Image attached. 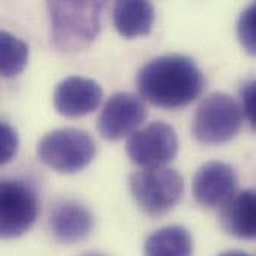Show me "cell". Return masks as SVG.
Returning a JSON list of instances; mask_svg holds the SVG:
<instances>
[{
    "label": "cell",
    "instance_id": "14",
    "mask_svg": "<svg viewBox=\"0 0 256 256\" xmlns=\"http://www.w3.org/2000/svg\"><path fill=\"white\" fill-rule=\"evenodd\" d=\"M194 240L180 225H170L150 234L144 243V256H192Z\"/></svg>",
    "mask_w": 256,
    "mask_h": 256
},
{
    "label": "cell",
    "instance_id": "10",
    "mask_svg": "<svg viewBox=\"0 0 256 256\" xmlns=\"http://www.w3.org/2000/svg\"><path fill=\"white\" fill-rule=\"evenodd\" d=\"M52 100L58 114L64 117H82L99 106L102 87L92 78L72 75L57 84Z\"/></svg>",
    "mask_w": 256,
    "mask_h": 256
},
{
    "label": "cell",
    "instance_id": "7",
    "mask_svg": "<svg viewBox=\"0 0 256 256\" xmlns=\"http://www.w3.org/2000/svg\"><path fill=\"white\" fill-rule=\"evenodd\" d=\"M126 150L130 160L144 170L165 168L178 153V136L171 124L153 122L129 136Z\"/></svg>",
    "mask_w": 256,
    "mask_h": 256
},
{
    "label": "cell",
    "instance_id": "1",
    "mask_svg": "<svg viewBox=\"0 0 256 256\" xmlns=\"http://www.w3.org/2000/svg\"><path fill=\"white\" fill-rule=\"evenodd\" d=\"M141 96L150 104L177 110L194 102L204 90L206 78L189 56L165 54L147 62L136 75Z\"/></svg>",
    "mask_w": 256,
    "mask_h": 256
},
{
    "label": "cell",
    "instance_id": "19",
    "mask_svg": "<svg viewBox=\"0 0 256 256\" xmlns=\"http://www.w3.org/2000/svg\"><path fill=\"white\" fill-rule=\"evenodd\" d=\"M219 256H250L249 254L243 252V250H228V252H224L222 255Z\"/></svg>",
    "mask_w": 256,
    "mask_h": 256
},
{
    "label": "cell",
    "instance_id": "16",
    "mask_svg": "<svg viewBox=\"0 0 256 256\" xmlns=\"http://www.w3.org/2000/svg\"><path fill=\"white\" fill-rule=\"evenodd\" d=\"M237 36L242 46L250 54L256 52V9L255 4H249L237 20Z\"/></svg>",
    "mask_w": 256,
    "mask_h": 256
},
{
    "label": "cell",
    "instance_id": "12",
    "mask_svg": "<svg viewBox=\"0 0 256 256\" xmlns=\"http://www.w3.org/2000/svg\"><path fill=\"white\" fill-rule=\"evenodd\" d=\"M222 228L238 238L252 240L256 234V198L255 190L244 189L234 194L222 207Z\"/></svg>",
    "mask_w": 256,
    "mask_h": 256
},
{
    "label": "cell",
    "instance_id": "18",
    "mask_svg": "<svg viewBox=\"0 0 256 256\" xmlns=\"http://www.w3.org/2000/svg\"><path fill=\"white\" fill-rule=\"evenodd\" d=\"M255 93H256V82L254 80L246 81L242 88H240V108L243 111L244 118L250 123L252 128H255Z\"/></svg>",
    "mask_w": 256,
    "mask_h": 256
},
{
    "label": "cell",
    "instance_id": "17",
    "mask_svg": "<svg viewBox=\"0 0 256 256\" xmlns=\"http://www.w3.org/2000/svg\"><path fill=\"white\" fill-rule=\"evenodd\" d=\"M18 144L20 141L16 130L10 124L0 122V166L9 164L15 158Z\"/></svg>",
    "mask_w": 256,
    "mask_h": 256
},
{
    "label": "cell",
    "instance_id": "4",
    "mask_svg": "<svg viewBox=\"0 0 256 256\" xmlns=\"http://www.w3.org/2000/svg\"><path fill=\"white\" fill-rule=\"evenodd\" d=\"M240 104L226 93H210L198 105L192 130L202 144H222L231 141L243 126Z\"/></svg>",
    "mask_w": 256,
    "mask_h": 256
},
{
    "label": "cell",
    "instance_id": "13",
    "mask_svg": "<svg viewBox=\"0 0 256 256\" xmlns=\"http://www.w3.org/2000/svg\"><path fill=\"white\" fill-rule=\"evenodd\" d=\"M154 16V6L144 0L117 2L112 10L114 26L126 39L148 34L153 28Z\"/></svg>",
    "mask_w": 256,
    "mask_h": 256
},
{
    "label": "cell",
    "instance_id": "2",
    "mask_svg": "<svg viewBox=\"0 0 256 256\" xmlns=\"http://www.w3.org/2000/svg\"><path fill=\"white\" fill-rule=\"evenodd\" d=\"M104 2H48L52 45L62 52H78L100 32Z\"/></svg>",
    "mask_w": 256,
    "mask_h": 256
},
{
    "label": "cell",
    "instance_id": "8",
    "mask_svg": "<svg viewBox=\"0 0 256 256\" xmlns=\"http://www.w3.org/2000/svg\"><path fill=\"white\" fill-rule=\"evenodd\" d=\"M147 117V108L141 98L134 93L120 92L112 94L104 105L98 130L110 141H117L132 135Z\"/></svg>",
    "mask_w": 256,
    "mask_h": 256
},
{
    "label": "cell",
    "instance_id": "5",
    "mask_svg": "<svg viewBox=\"0 0 256 256\" xmlns=\"http://www.w3.org/2000/svg\"><path fill=\"white\" fill-rule=\"evenodd\" d=\"M129 186L138 207L150 216L168 213L184 190L183 177L171 168L136 171L130 176Z\"/></svg>",
    "mask_w": 256,
    "mask_h": 256
},
{
    "label": "cell",
    "instance_id": "6",
    "mask_svg": "<svg viewBox=\"0 0 256 256\" xmlns=\"http://www.w3.org/2000/svg\"><path fill=\"white\" fill-rule=\"evenodd\" d=\"M39 202L34 190L20 180H0V240L26 234L36 222Z\"/></svg>",
    "mask_w": 256,
    "mask_h": 256
},
{
    "label": "cell",
    "instance_id": "20",
    "mask_svg": "<svg viewBox=\"0 0 256 256\" xmlns=\"http://www.w3.org/2000/svg\"><path fill=\"white\" fill-rule=\"evenodd\" d=\"M82 256H105V255H102V254H86V255H82Z\"/></svg>",
    "mask_w": 256,
    "mask_h": 256
},
{
    "label": "cell",
    "instance_id": "11",
    "mask_svg": "<svg viewBox=\"0 0 256 256\" xmlns=\"http://www.w3.org/2000/svg\"><path fill=\"white\" fill-rule=\"evenodd\" d=\"M94 225L92 212L81 202L64 200L58 202L50 214L52 236L63 243H76L86 238Z\"/></svg>",
    "mask_w": 256,
    "mask_h": 256
},
{
    "label": "cell",
    "instance_id": "9",
    "mask_svg": "<svg viewBox=\"0 0 256 256\" xmlns=\"http://www.w3.org/2000/svg\"><path fill=\"white\" fill-rule=\"evenodd\" d=\"M237 188L236 170L225 162H207L195 174L192 192L196 202L206 208L222 207Z\"/></svg>",
    "mask_w": 256,
    "mask_h": 256
},
{
    "label": "cell",
    "instance_id": "3",
    "mask_svg": "<svg viewBox=\"0 0 256 256\" xmlns=\"http://www.w3.org/2000/svg\"><path fill=\"white\" fill-rule=\"evenodd\" d=\"M94 156L96 142L81 129H56L44 135L38 144V158L40 162L63 174H74L84 170Z\"/></svg>",
    "mask_w": 256,
    "mask_h": 256
},
{
    "label": "cell",
    "instance_id": "15",
    "mask_svg": "<svg viewBox=\"0 0 256 256\" xmlns=\"http://www.w3.org/2000/svg\"><path fill=\"white\" fill-rule=\"evenodd\" d=\"M28 62V45L18 36L0 30V75L14 78L20 75Z\"/></svg>",
    "mask_w": 256,
    "mask_h": 256
}]
</instances>
